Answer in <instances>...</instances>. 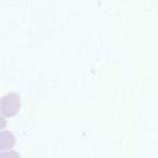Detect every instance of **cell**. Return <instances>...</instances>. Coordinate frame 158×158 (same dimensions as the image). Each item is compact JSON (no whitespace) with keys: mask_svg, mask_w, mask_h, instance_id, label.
Wrapping results in <instances>:
<instances>
[{"mask_svg":"<svg viewBox=\"0 0 158 158\" xmlns=\"http://www.w3.org/2000/svg\"><path fill=\"white\" fill-rule=\"evenodd\" d=\"M21 96L16 91H9L0 96V115L5 118L14 117L21 110Z\"/></svg>","mask_w":158,"mask_h":158,"instance_id":"6da1fadb","label":"cell"},{"mask_svg":"<svg viewBox=\"0 0 158 158\" xmlns=\"http://www.w3.org/2000/svg\"><path fill=\"white\" fill-rule=\"evenodd\" d=\"M16 143V138L11 131L2 130L0 131V152L10 151Z\"/></svg>","mask_w":158,"mask_h":158,"instance_id":"7a4b0ae2","label":"cell"},{"mask_svg":"<svg viewBox=\"0 0 158 158\" xmlns=\"http://www.w3.org/2000/svg\"><path fill=\"white\" fill-rule=\"evenodd\" d=\"M0 158H21L16 151H4L0 152Z\"/></svg>","mask_w":158,"mask_h":158,"instance_id":"3957f363","label":"cell"},{"mask_svg":"<svg viewBox=\"0 0 158 158\" xmlns=\"http://www.w3.org/2000/svg\"><path fill=\"white\" fill-rule=\"evenodd\" d=\"M7 126V121H6V118L4 117V116H1L0 115V131H2V130H5V127Z\"/></svg>","mask_w":158,"mask_h":158,"instance_id":"277c9868","label":"cell"}]
</instances>
